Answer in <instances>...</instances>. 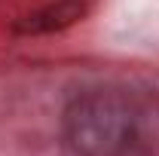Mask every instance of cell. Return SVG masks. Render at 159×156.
I'll list each match as a JSON object with an SVG mask.
<instances>
[{
	"mask_svg": "<svg viewBox=\"0 0 159 156\" xmlns=\"http://www.w3.org/2000/svg\"><path fill=\"white\" fill-rule=\"evenodd\" d=\"M61 141L70 156H135L144 144V110L125 89H83L64 104Z\"/></svg>",
	"mask_w": 159,
	"mask_h": 156,
	"instance_id": "cell-1",
	"label": "cell"
},
{
	"mask_svg": "<svg viewBox=\"0 0 159 156\" xmlns=\"http://www.w3.org/2000/svg\"><path fill=\"white\" fill-rule=\"evenodd\" d=\"M86 16V3L83 0H58L49 3L37 12L25 16L16 25V34H52V31H64L67 25H74L77 19Z\"/></svg>",
	"mask_w": 159,
	"mask_h": 156,
	"instance_id": "cell-2",
	"label": "cell"
}]
</instances>
